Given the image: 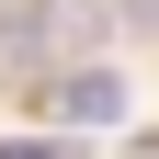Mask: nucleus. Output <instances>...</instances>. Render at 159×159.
<instances>
[{
    "mask_svg": "<svg viewBox=\"0 0 159 159\" xmlns=\"http://www.w3.org/2000/svg\"><path fill=\"white\" fill-rule=\"evenodd\" d=\"M57 57V23H46V0H11L0 11V80H34Z\"/></svg>",
    "mask_w": 159,
    "mask_h": 159,
    "instance_id": "obj_2",
    "label": "nucleus"
},
{
    "mask_svg": "<svg viewBox=\"0 0 159 159\" xmlns=\"http://www.w3.org/2000/svg\"><path fill=\"white\" fill-rule=\"evenodd\" d=\"M0 159H68L57 136H0Z\"/></svg>",
    "mask_w": 159,
    "mask_h": 159,
    "instance_id": "obj_4",
    "label": "nucleus"
},
{
    "mask_svg": "<svg viewBox=\"0 0 159 159\" xmlns=\"http://www.w3.org/2000/svg\"><path fill=\"white\" fill-rule=\"evenodd\" d=\"M46 114H57V125H91V136H102V125H125V80H114V68H57Z\"/></svg>",
    "mask_w": 159,
    "mask_h": 159,
    "instance_id": "obj_1",
    "label": "nucleus"
},
{
    "mask_svg": "<svg viewBox=\"0 0 159 159\" xmlns=\"http://www.w3.org/2000/svg\"><path fill=\"white\" fill-rule=\"evenodd\" d=\"M102 23H125V34H159V0H114Z\"/></svg>",
    "mask_w": 159,
    "mask_h": 159,
    "instance_id": "obj_3",
    "label": "nucleus"
}]
</instances>
